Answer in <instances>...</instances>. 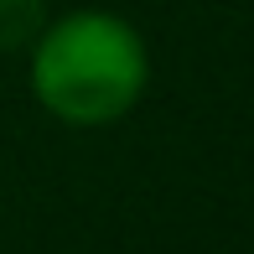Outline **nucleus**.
<instances>
[{"label":"nucleus","instance_id":"f257e3e1","mask_svg":"<svg viewBox=\"0 0 254 254\" xmlns=\"http://www.w3.org/2000/svg\"><path fill=\"white\" fill-rule=\"evenodd\" d=\"M145 42L135 26L104 10H78V16L52 21L37 37L31 57V88L42 109H52L67 125H109L135 99L145 94Z\"/></svg>","mask_w":254,"mask_h":254},{"label":"nucleus","instance_id":"f03ea898","mask_svg":"<svg viewBox=\"0 0 254 254\" xmlns=\"http://www.w3.org/2000/svg\"><path fill=\"white\" fill-rule=\"evenodd\" d=\"M42 31H47L42 0H0V47H21Z\"/></svg>","mask_w":254,"mask_h":254}]
</instances>
